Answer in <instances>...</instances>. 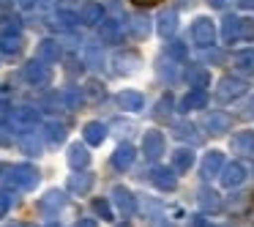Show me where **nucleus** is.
Instances as JSON below:
<instances>
[{"label":"nucleus","instance_id":"obj_1","mask_svg":"<svg viewBox=\"0 0 254 227\" xmlns=\"http://www.w3.org/2000/svg\"><path fill=\"white\" fill-rule=\"evenodd\" d=\"M71 164H77V167H85V153H82V151H79V148H74L71 151Z\"/></svg>","mask_w":254,"mask_h":227},{"label":"nucleus","instance_id":"obj_2","mask_svg":"<svg viewBox=\"0 0 254 227\" xmlns=\"http://www.w3.org/2000/svg\"><path fill=\"white\" fill-rule=\"evenodd\" d=\"M99 137H101V129L99 126H88V140L90 143H99Z\"/></svg>","mask_w":254,"mask_h":227},{"label":"nucleus","instance_id":"obj_3","mask_svg":"<svg viewBox=\"0 0 254 227\" xmlns=\"http://www.w3.org/2000/svg\"><path fill=\"white\" fill-rule=\"evenodd\" d=\"M8 211V197H0V216Z\"/></svg>","mask_w":254,"mask_h":227},{"label":"nucleus","instance_id":"obj_4","mask_svg":"<svg viewBox=\"0 0 254 227\" xmlns=\"http://www.w3.org/2000/svg\"><path fill=\"white\" fill-rule=\"evenodd\" d=\"M134 3H139V6H150V3H156V0H134Z\"/></svg>","mask_w":254,"mask_h":227},{"label":"nucleus","instance_id":"obj_5","mask_svg":"<svg viewBox=\"0 0 254 227\" xmlns=\"http://www.w3.org/2000/svg\"><path fill=\"white\" fill-rule=\"evenodd\" d=\"M77 227H93V225H90V222H79Z\"/></svg>","mask_w":254,"mask_h":227}]
</instances>
